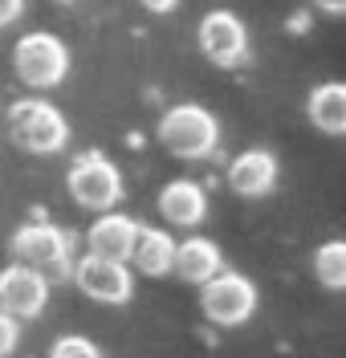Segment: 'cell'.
<instances>
[{
    "label": "cell",
    "mask_w": 346,
    "mask_h": 358,
    "mask_svg": "<svg viewBox=\"0 0 346 358\" xmlns=\"http://www.w3.org/2000/svg\"><path fill=\"white\" fill-rule=\"evenodd\" d=\"M314 277L326 289H346V245L343 241H326L314 252Z\"/></svg>",
    "instance_id": "2e32d148"
},
{
    "label": "cell",
    "mask_w": 346,
    "mask_h": 358,
    "mask_svg": "<svg viewBox=\"0 0 346 358\" xmlns=\"http://www.w3.org/2000/svg\"><path fill=\"white\" fill-rule=\"evenodd\" d=\"M8 138L21 147L24 155H57L69 143V122L49 98H17L8 106Z\"/></svg>",
    "instance_id": "6da1fadb"
},
{
    "label": "cell",
    "mask_w": 346,
    "mask_h": 358,
    "mask_svg": "<svg viewBox=\"0 0 346 358\" xmlns=\"http://www.w3.org/2000/svg\"><path fill=\"white\" fill-rule=\"evenodd\" d=\"M49 358H102V350L94 346L90 338H82V334H66V338H57V342H53Z\"/></svg>",
    "instance_id": "e0dca14e"
},
{
    "label": "cell",
    "mask_w": 346,
    "mask_h": 358,
    "mask_svg": "<svg viewBox=\"0 0 346 358\" xmlns=\"http://www.w3.org/2000/svg\"><path fill=\"white\" fill-rule=\"evenodd\" d=\"M69 281L82 289V297H90L98 306H122L135 293V273L127 261H106V257H90V252L82 261H73Z\"/></svg>",
    "instance_id": "52a82bcc"
},
{
    "label": "cell",
    "mask_w": 346,
    "mask_h": 358,
    "mask_svg": "<svg viewBox=\"0 0 346 358\" xmlns=\"http://www.w3.org/2000/svg\"><path fill=\"white\" fill-rule=\"evenodd\" d=\"M196 41H200L208 62L220 69H236L249 57V29L229 8H212L200 21V29H196Z\"/></svg>",
    "instance_id": "ba28073f"
},
{
    "label": "cell",
    "mask_w": 346,
    "mask_h": 358,
    "mask_svg": "<svg viewBox=\"0 0 346 358\" xmlns=\"http://www.w3.org/2000/svg\"><path fill=\"white\" fill-rule=\"evenodd\" d=\"M13 69H17V78L29 90H37V94L53 90L62 86L69 73V49L57 33L33 29V33H24L21 41L13 45Z\"/></svg>",
    "instance_id": "277c9868"
},
{
    "label": "cell",
    "mask_w": 346,
    "mask_h": 358,
    "mask_svg": "<svg viewBox=\"0 0 346 358\" xmlns=\"http://www.w3.org/2000/svg\"><path fill=\"white\" fill-rule=\"evenodd\" d=\"M24 13V0H0V33L8 29V24H17Z\"/></svg>",
    "instance_id": "d6986e66"
},
{
    "label": "cell",
    "mask_w": 346,
    "mask_h": 358,
    "mask_svg": "<svg viewBox=\"0 0 346 358\" xmlns=\"http://www.w3.org/2000/svg\"><path fill=\"white\" fill-rule=\"evenodd\" d=\"M69 200L86 212H110L122 200V171L102 151H86L69 163L66 171Z\"/></svg>",
    "instance_id": "5b68a950"
},
{
    "label": "cell",
    "mask_w": 346,
    "mask_h": 358,
    "mask_svg": "<svg viewBox=\"0 0 346 358\" xmlns=\"http://www.w3.org/2000/svg\"><path fill=\"white\" fill-rule=\"evenodd\" d=\"M229 187L245 200H261L277 187V155L265 147H249L229 163Z\"/></svg>",
    "instance_id": "30bf717a"
},
{
    "label": "cell",
    "mask_w": 346,
    "mask_h": 358,
    "mask_svg": "<svg viewBox=\"0 0 346 358\" xmlns=\"http://www.w3.org/2000/svg\"><path fill=\"white\" fill-rule=\"evenodd\" d=\"M135 228H138V220L122 216L115 208L110 212H98V220L86 232V252L90 257H106V261H127L131 241H135Z\"/></svg>",
    "instance_id": "4fadbf2b"
},
{
    "label": "cell",
    "mask_w": 346,
    "mask_h": 358,
    "mask_svg": "<svg viewBox=\"0 0 346 358\" xmlns=\"http://www.w3.org/2000/svg\"><path fill=\"white\" fill-rule=\"evenodd\" d=\"M305 114H310V122L322 134H330V138L346 134V86L343 82H322V86H314L310 98H305Z\"/></svg>",
    "instance_id": "9a60e30c"
},
{
    "label": "cell",
    "mask_w": 346,
    "mask_h": 358,
    "mask_svg": "<svg viewBox=\"0 0 346 358\" xmlns=\"http://www.w3.org/2000/svg\"><path fill=\"white\" fill-rule=\"evenodd\" d=\"M17 342H21V322L13 317V313L0 310V358H8L17 350Z\"/></svg>",
    "instance_id": "ac0fdd59"
},
{
    "label": "cell",
    "mask_w": 346,
    "mask_h": 358,
    "mask_svg": "<svg viewBox=\"0 0 346 358\" xmlns=\"http://www.w3.org/2000/svg\"><path fill=\"white\" fill-rule=\"evenodd\" d=\"M49 301V281L24 265H8L0 273V310L17 322H33Z\"/></svg>",
    "instance_id": "9c48e42d"
},
{
    "label": "cell",
    "mask_w": 346,
    "mask_h": 358,
    "mask_svg": "<svg viewBox=\"0 0 346 358\" xmlns=\"http://www.w3.org/2000/svg\"><path fill=\"white\" fill-rule=\"evenodd\" d=\"M155 208L171 228H200L208 216V192L196 179H171V183H163Z\"/></svg>",
    "instance_id": "8fae6325"
},
{
    "label": "cell",
    "mask_w": 346,
    "mask_h": 358,
    "mask_svg": "<svg viewBox=\"0 0 346 358\" xmlns=\"http://www.w3.org/2000/svg\"><path fill=\"white\" fill-rule=\"evenodd\" d=\"M171 257H175V241L171 232L151 228V224H138L131 252H127V265L135 268L138 277H167L171 273Z\"/></svg>",
    "instance_id": "7c38bea8"
},
{
    "label": "cell",
    "mask_w": 346,
    "mask_h": 358,
    "mask_svg": "<svg viewBox=\"0 0 346 358\" xmlns=\"http://www.w3.org/2000/svg\"><path fill=\"white\" fill-rule=\"evenodd\" d=\"M224 268V257H220V248L216 241H208V236H187L184 245L175 241V257H171V273L187 281V285H204L208 277H216Z\"/></svg>",
    "instance_id": "5bb4252c"
},
{
    "label": "cell",
    "mask_w": 346,
    "mask_h": 358,
    "mask_svg": "<svg viewBox=\"0 0 346 358\" xmlns=\"http://www.w3.org/2000/svg\"><path fill=\"white\" fill-rule=\"evenodd\" d=\"M147 13H155V17H167V13H175L180 8V0H138Z\"/></svg>",
    "instance_id": "ffe728a7"
},
{
    "label": "cell",
    "mask_w": 346,
    "mask_h": 358,
    "mask_svg": "<svg viewBox=\"0 0 346 358\" xmlns=\"http://www.w3.org/2000/svg\"><path fill=\"white\" fill-rule=\"evenodd\" d=\"M200 310L212 326H245L249 317L257 313V285L249 277H240V273H216V277H208L204 285H200Z\"/></svg>",
    "instance_id": "8992f818"
},
{
    "label": "cell",
    "mask_w": 346,
    "mask_h": 358,
    "mask_svg": "<svg viewBox=\"0 0 346 358\" xmlns=\"http://www.w3.org/2000/svg\"><path fill=\"white\" fill-rule=\"evenodd\" d=\"M53 4H73V0H53Z\"/></svg>",
    "instance_id": "7402d4cb"
},
{
    "label": "cell",
    "mask_w": 346,
    "mask_h": 358,
    "mask_svg": "<svg viewBox=\"0 0 346 358\" xmlns=\"http://www.w3.org/2000/svg\"><path fill=\"white\" fill-rule=\"evenodd\" d=\"M159 143L167 147V155L175 159H208L216 147H220V122H216V114L200 106V102H175V106H167L159 118Z\"/></svg>",
    "instance_id": "3957f363"
},
{
    "label": "cell",
    "mask_w": 346,
    "mask_h": 358,
    "mask_svg": "<svg viewBox=\"0 0 346 358\" xmlns=\"http://www.w3.org/2000/svg\"><path fill=\"white\" fill-rule=\"evenodd\" d=\"M314 4L322 8L326 17H343V13H346V0H314Z\"/></svg>",
    "instance_id": "44dd1931"
},
{
    "label": "cell",
    "mask_w": 346,
    "mask_h": 358,
    "mask_svg": "<svg viewBox=\"0 0 346 358\" xmlns=\"http://www.w3.org/2000/svg\"><path fill=\"white\" fill-rule=\"evenodd\" d=\"M13 252V265H24L33 273H41L49 285L53 281H69V268H73V245L69 236L49 220H29L13 232L8 241Z\"/></svg>",
    "instance_id": "7a4b0ae2"
}]
</instances>
